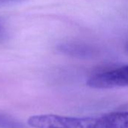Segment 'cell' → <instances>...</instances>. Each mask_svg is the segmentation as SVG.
Listing matches in <instances>:
<instances>
[{"label": "cell", "mask_w": 128, "mask_h": 128, "mask_svg": "<svg viewBox=\"0 0 128 128\" xmlns=\"http://www.w3.org/2000/svg\"><path fill=\"white\" fill-rule=\"evenodd\" d=\"M27 123L32 128H128V112L84 117L38 115L31 116Z\"/></svg>", "instance_id": "1"}, {"label": "cell", "mask_w": 128, "mask_h": 128, "mask_svg": "<svg viewBox=\"0 0 128 128\" xmlns=\"http://www.w3.org/2000/svg\"><path fill=\"white\" fill-rule=\"evenodd\" d=\"M87 85L98 89L128 87V65L95 74L88 78Z\"/></svg>", "instance_id": "2"}, {"label": "cell", "mask_w": 128, "mask_h": 128, "mask_svg": "<svg viewBox=\"0 0 128 128\" xmlns=\"http://www.w3.org/2000/svg\"><path fill=\"white\" fill-rule=\"evenodd\" d=\"M58 51L64 54L79 57H92L95 53V50L92 47L88 45L77 43L61 44L58 46Z\"/></svg>", "instance_id": "3"}, {"label": "cell", "mask_w": 128, "mask_h": 128, "mask_svg": "<svg viewBox=\"0 0 128 128\" xmlns=\"http://www.w3.org/2000/svg\"><path fill=\"white\" fill-rule=\"evenodd\" d=\"M0 128H26V127L14 118L0 114Z\"/></svg>", "instance_id": "4"}, {"label": "cell", "mask_w": 128, "mask_h": 128, "mask_svg": "<svg viewBox=\"0 0 128 128\" xmlns=\"http://www.w3.org/2000/svg\"><path fill=\"white\" fill-rule=\"evenodd\" d=\"M7 37V32L6 30L4 27V26L2 25V23L0 22V41H4Z\"/></svg>", "instance_id": "5"}]
</instances>
